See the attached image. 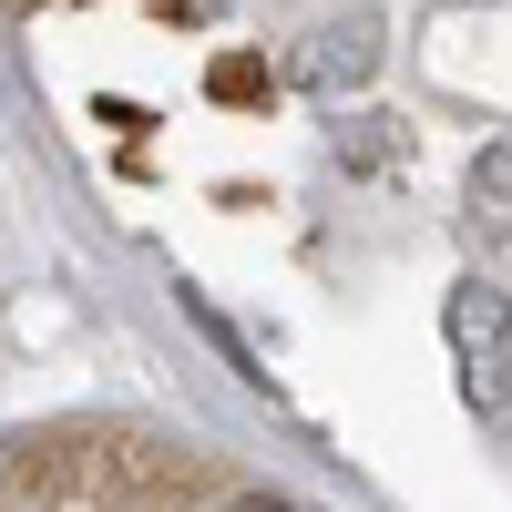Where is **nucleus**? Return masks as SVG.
<instances>
[{"label":"nucleus","instance_id":"f257e3e1","mask_svg":"<svg viewBox=\"0 0 512 512\" xmlns=\"http://www.w3.org/2000/svg\"><path fill=\"white\" fill-rule=\"evenodd\" d=\"M0 512H328L175 420H41L0 451Z\"/></svg>","mask_w":512,"mask_h":512},{"label":"nucleus","instance_id":"f03ea898","mask_svg":"<svg viewBox=\"0 0 512 512\" xmlns=\"http://www.w3.org/2000/svg\"><path fill=\"white\" fill-rule=\"evenodd\" d=\"M451 328H461V349H472V379L492 390V338H502V308H492L482 287H461V297H451Z\"/></svg>","mask_w":512,"mask_h":512}]
</instances>
